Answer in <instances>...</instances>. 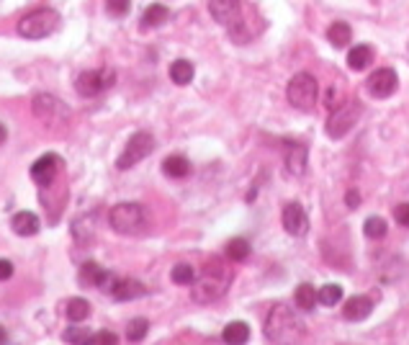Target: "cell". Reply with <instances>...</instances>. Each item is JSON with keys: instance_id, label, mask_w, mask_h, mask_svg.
I'll return each instance as SVG.
<instances>
[{"instance_id": "obj_1", "label": "cell", "mask_w": 409, "mask_h": 345, "mask_svg": "<svg viewBox=\"0 0 409 345\" xmlns=\"http://www.w3.org/2000/svg\"><path fill=\"white\" fill-rule=\"evenodd\" d=\"M265 340L268 343H299L307 335V325L304 319L293 312L289 304H273L268 312V319L263 325Z\"/></svg>"}, {"instance_id": "obj_2", "label": "cell", "mask_w": 409, "mask_h": 345, "mask_svg": "<svg viewBox=\"0 0 409 345\" xmlns=\"http://www.w3.org/2000/svg\"><path fill=\"white\" fill-rule=\"evenodd\" d=\"M229 283H232V273L219 260H209L203 265V273L196 276V281H193V301L211 304V301L221 299L227 294Z\"/></svg>"}, {"instance_id": "obj_3", "label": "cell", "mask_w": 409, "mask_h": 345, "mask_svg": "<svg viewBox=\"0 0 409 345\" xmlns=\"http://www.w3.org/2000/svg\"><path fill=\"white\" fill-rule=\"evenodd\" d=\"M109 224L118 235H139V232L147 227V211H145V206L131 204V201L116 204V206L109 211Z\"/></svg>"}, {"instance_id": "obj_4", "label": "cell", "mask_w": 409, "mask_h": 345, "mask_svg": "<svg viewBox=\"0 0 409 345\" xmlns=\"http://www.w3.org/2000/svg\"><path fill=\"white\" fill-rule=\"evenodd\" d=\"M62 19L55 8H39L26 13L24 19L19 21V34L24 39H44L52 37L57 28H60Z\"/></svg>"}, {"instance_id": "obj_5", "label": "cell", "mask_w": 409, "mask_h": 345, "mask_svg": "<svg viewBox=\"0 0 409 345\" xmlns=\"http://www.w3.org/2000/svg\"><path fill=\"white\" fill-rule=\"evenodd\" d=\"M286 96H289V103H291L293 109L311 111L314 106H317V100H319L317 78H314L311 73H296L291 80H289Z\"/></svg>"}, {"instance_id": "obj_6", "label": "cell", "mask_w": 409, "mask_h": 345, "mask_svg": "<svg viewBox=\"0 0 409 345\" xmlns=\"http://www.w3.org/2000/svg\"><path fill=\"white\" fill-rule=\"evenodd\" d=\"M358 118H361V103L358 100H343V103L332 106L327 118V136L329 139H343L358 124Z\"/></svg>"}, {"instance_id": "obj_7", "label": "cell", "mask_w": 409, "mask_h": 345, "mask_svg": "<svg viewBox=\"0 0 409 345\" xmlns=\"http://www.w3.org/2000/svg\"><path fill=\"white\" fill-rule=\"evenodd\" d=\"M98 289L111 294V299H116V301H134L147 294L145 283H139L136 278H129V276H116V273H111V271H103V278H100Z\"/></svg>"}, {"instance_id": "obj_8", "label": "cell", "mask_w": 409, "mask_h": 345, "mask_svg": "<svg viewBox=\"0 0 409 345\" xmlns=\"http://www.w3.org/2000/svg\"><path fill=\"white\" fill-rule=\"evenodd\" d=\"M31 109H34V116L46 124V127H64L67 124V118H70V109H67V103H62L60 98L55 96H49V93H39L37 98L31 100Z\"/></svg>"}, {"instance_id": "obj_9", "label": "cell", "mask_w": 409, "mask_h": 345, "mask_svg": "<svg viewBox=\"0 0 409 345\" xmlns=\"http://www.w3.org/2000/svg\"><path fill=\"white\" fill-rule=\"evenodd\" d=\"M152 152H155V136L149 134V132H134V134L127 139L124 152L118 154L116 168L118 170H129V168H134L136 163H142V160L149 157Z\"/></svg>"}, {"instance_id": "obj_10", "label": "cell", "mask_w": 409, "mask_h": 345, "mask_svg": "<svg viewBox=\"0 0 409 345\" xmlns=\"http://www.w3.org/2000/svg\"><path fill=\"white\" fill-rule=\"evenodd\" d=\"M113 82H116V73L111 67H103V70H82L75 78V91L80 93L82 98H96L103 91H109Z\"/></svg>"}, {"instance_id": "obj_11", "label": "cell", "mask_w": 409, "mask_h": 345, "mask_svg": "<svg viewBox=\"0 0 409 345\" xmlns=\"http://www.w3.org/2000/svg\"><path fill=\"white\" fill-rule=\"evenodd\" d=\"M209 13L219 26L232 28L245 19V6L242 0H209Z\"/></svg>"}, {"instance_id": "obj_12", "label": "cell", "mask_w": 409, "mask_h": 345, "mask_svg": "<svg viewBox=\"0 0 409 345\" xmlns=\"http://www.w3.org/2000/svg\"><path fill=\"white\" fill-rule=\"evenodd\" d=\"M365 88H368V93H371L373 98H389L399 88V75H397V70H391V67H379L365 80Z\"/></svg>"}, {"instance_id": "obj_13", "label": "cell", "mask_w": 409, "mask_h": 345, "mask_svg": "<svg viewBox=\"0 0 409 345\" xmlns=\"http://www.w3.org/2000/svg\"><path fill=\"white\" fill-rule=\"evenodd\" d=\"M60 170H62V160L55 152H46L31 165V181L37 183L39 188H49L57 181Z\"/></svg>"}, {"instance_id": "obj_14", "label": "cell", "mask_w": 409, "mask_h": 345, "mask_svg": "<svg viewBox=\"0 0 409 345\" xmlns=\"http://www.w3.org/2000/svg\"><path fill=\"white\" fill-rule=\"evenodd\" d=\"M283 229L293 237L307 235V229H309V217H307V211H304V206H301L299 201H291V204L283 206Z\"/></svg>"}, {"instance_id": "obj_15", "label": "cell", "mask_w": 409, "mask_h": 345, "mask_svg": "<svg viewBox=\"0 0 409 345\" xmlns=\"http://www.w3.org/2000/svg\"><path fill=\"white\" fill-rule=\"evenodd\" d=\"M283 160H286V170L299 178V175H304V172H307V147L301 145V142H293V139H289V142H286Z\"/></svg>"}, {"instance_id": "obj_16", "label": "cell", "mask_w": 409, "mask_h": 345, "mask_svg": "<svg viewBox=\"0 0 409 345\" xmlns=\"http://www.w3.org/2000/svg\"><path fill=\"white\" fill-rule=\"evenodd\" d=\"M373 312V299L365 297V294H358V297H350L343 307V317L350 319V322H361Z\"/></svg>"}, {"instance_id": "obj_17", "label": "cell", "mask_w": 409, "mask_h": 345, "mask_svg": "<svg viewBox=\"0 0 409 345\" xmlns=\"http://www.w3.org/2000/svg\"><path fill=\"white\" fill-rule=\"evenodd\" d=\"M39 227H42V222H39V217L34 211H19V214H13V219H10V229L21 237H34L39 232Z\"/></svg>"}, {"instance_id": "obj_18", "label": "cell", "mask_w": 409, "mask_h": 345, "mask_svg": "<svg viewBox=\"0 0 409 345\" xmlns=\"http://www.w3.org/2000/svg\"><path fill=\"white\" fill-rule=\"evenodd\" d=\"M163 172L167 178H188L191 175V160L185 154H167L163 160Z\"/></svg>"}, {"instance_id": "obj_19", "label": "cell", "mask_w": 409, "mask_h": 345, "mask_svg": "<svg viewBox=\"0 0 409 345\" xmlns=\"http://www.w3.org/2000/svg\"><path fill=\"white\" fill-rule=\"evenodd\" d=\"M170 16V10L165 8L163 3H152V6H147L145 13H142V19H139V26L142 31H149V28H157L163 26L165 21Z\"/></svg>"}, {"instance_id": "obj_20", "label": "cell", "mask_w": 409, "mask_h": 345, "mask_svg": "<svg viewBox=\"0 0 409 345\" xmlns=\"http://www.w3.org/2000/svg\"><path fill=\"white\" fill-rule=\"evenodd\" d=\"M221 340L229 345H242L250 340V325L242 322V319H235V322H229L224 330H221Z\"/></svg>"}, {"instance_id": "obj_21", "label": "cell", "mask_w": 409, "mask_h": 345, "mask_svg": "<svg viewBox=\"0 0 409 345\" xmlns=\"http://www.w3.org/2000/svg\"><path fill=\"white\" fill-rule=\"evenodd\" d=\"M293 301H296V307H299L301 312H311V309L319 304L317 289H314L309 281L299 283V286H296V291H293Z\"/></svg>"}, {"instance_id": "obj_22", "label": "cell", "mask_w": 409, "mask_h": 345, "mask_svg": "<svg viewBox=\"0 0 409 345\" xmlns=\"http://www.w3.org/2000/svg\"><path fill=\"white\" fill-rule=\"evenodd\" d=\"M91 301L82 299V297H75V299H70L67 304H64V317L70 319V322H85V319L91 317Z\"/></svg>"}, {"instance_id": "obj_23", "label": "cell", "mask_w": 409, "mask_h": 345, "mask_svg": "<svg viewBox=\"0 0 409 345\" xmlns=\"http://www.w3.org/2000/svg\"><path fill=\"white\" fill-rule=\"evenodd\" d=\"M327 39H329V44L332 46H337V49H345V46H350L353 28H350V24H345V21H335V24L327 28Z\"/></svg>"}, {"instance_id": "obj_24", "label": "cell", "mask_w": 409, "mask_h": 345, "mask_svg": "<svg viewBox=\"0 0 409 345\" xmlns=\"http://www.w3.org/2000/svg\"><path fill=\"white\" fill-rule=\"evenodd\" d=\"M373 60V46L368 44H355L347 52V67L350 70H365Z\"/></svg>"}, {"instance_id": "obj_25", "label": "cell", "mask_w": 409, "mask_h": 345, "mask_svg": "<svg viewBox=\"0 0 409 345\" xmlns=\"http://www.w3.org/2000/svg\"><path fill=\"white\" fill-rule=\"evenodd\" d=\"M193 75H196V70H193V62H188V60H175L170 64V80L175 85H188L193 80Z\"/></svg>"}, {"instance_id": "obj_26", "label": "cell", "mask_w": 409, "mask_h": 345, "mask_svg": "<svg viewBox=\"0 0 409 345\" xmlns=\"http://www.w3.org/2000/svg\"><path fill=\"white\" fill-rule=\"evenodd\" d=\"M250 253H253V245L247 242L245 237H232V240L227 242V258L229 260H235V263L247 260Z\"/></svg>"}, {"instance_id": "obj_27", "label": "cell", "mask_w": 409, "mask_h": 345, "mask_svg": "<svg viewBox=\"0 0 409 345\" xmlns=\"http://www.w3.org/2000/svg\"><path fill=\"white\" fill-rule=\"evenodd\" d=\"M317 297L322 307H337L343 301V286L340 283H327V286H322L317 291Z\"/></svg>"}, {"instance_id": "obj_28", "label": "cell", "mask_w": 409, "mask_h": 345, "mask_svg": "<svg viewBox=\"0 0 409 345\" xmlns=\"http://www.w3.org/2000/svg\"><path fill=\"white\" fill-rule=\"evenodd\" d=\"M100 278H103V268H100L96 260H88V263H82L80 268V286H98Z\"/></svg>"}, {"instance_id": "obj_29", "label": "cell", "mask_w": 409, "mask_h": 345, "mask_svg": "<svg viewBox=\"0 0 409 345\" xmlns=\"http://www.w3.org/2000/svg\"><path fill=\"white\" fill-rule=\"evenodd\" d=\"M170 278H173V283H178V286H193L196 271H193L191 263H175L173 271H170Z\"/></svg>"}, {"instance_id": "obj_30", "label": "cell", "mask_w": 409, "mask_h": 345, "mask_svg": "<svg viewBox=\"0 0 409 345\" xmlns=\"http://www.w3.org/2000/svg\"><path fill=\"white\" fill-rule=\"evenodd\" d=\"M149 333V322L145 317H136L127 325V340L129 343H142Z\"/></svg>"}, {"instance_id": "obj_31", "label": "cell", "mask_w": 409, "mask_h": 345, "mask_svg": "<svg viewBox=\"0 0 409 345\" xmlns=\"http://www.w3.org/2000/svg\"><path fill=\"white\" fill-rule=\"evenodd\" d=\"M363 232H365V237L381 240V237L389 232V224H386V219H381V217H368L363 224Z\"/></svg>"}, {"instance_id": "obj_32", "label": "cell", "mask_w": 409, "mask_h": 345, "mask_svg": "<svg viewBox=\"0 0 409 345\" xmlns=\"http://www.w3.org/2000/svg\"><path fill=\"white\" fill-rule=\"evenodd\" d=\"M131 10V0H106V13L111 19H124Z\"/></svg>"}, {"instance_id": "obj_33", "label": "cell", "mask_w": 409, "mask_h": 345, "mask_svg": "<svg viewBox=\"0 0 409 345\" xmlns=\"http://www.w3.org/2000/svg\"><path fill=\"white\" fill-rule=\"evenodd\" d=\"M116 343H118V335L111 333V330L93 333V335H88V340H85V345H116Z\"/></svg>"}, {"instance_id": "obj_34", "label": "cell", "mask_w": 409, "mask_h": 345, "mask_svg": "<svg viewBox=\"0 0 409 345\" xmlns=\"http://www.w3.org/2000/svg\"><path fill=\"white\" fill-rule=\"evenodd\" d=\"M88 330H82V327H67L62 333V340L64 343H80V345H85V340H88Z\"/></svg>"}, {"instance_id": "obj_35", "label": "cell", "mask_w": 409, "mask_h": 345, "mask_svg": "<svg viewBox=\"0 0 409 345\" xmlns=\"http://www.w3.org/2000/svg\"><path fill=\"white\" fill-rule=\"evenodd\" d=\"M394 222L409 229V204H399V206L394 209Z\"/></svg>"}, {"instance_id": "obj_36", "label": "cell", "mask_w": 409, "mask_h": 345, "mask_svg": "<svg viewBox=\"0 0 409 345\" xmlns=\"http://www.w3.org/2000/svg\"><path fill=\"white\" fill-rule=\"evenodd\" d=\"M10 276H13V263L6 260V258H0V281H8Z\"/></svg>"}, {"instance_id": "obj_37", "label": "cell", "mask_w": 409, "mask_h": 345, "mask_svg": "<svg viewBox=\"0 0 409 345\" xmlns=\"http://www.w3.org/2000/svg\"><path fill=\"white\" fill-rule=\"evenodd\" d=\"M345 204L350 209H358V206H361V193L355 191V188H350V191L345 193Z\"/></svg>"}, {"instance_id": "obj_38", "label": "cell", "mask_w": 409, "mask_h": 345, "mask_svg": "<svg viewBox=\"0 0 409 345\" xmlns=\"http://www.w3.org/2000/svg\"><path fill=\"white\" fill-rule=\"evenodd\" d=\"M325 103H327V109L337 106V91H335V88H329V91H327V96H325Z\"/></svg>"}, {"instance_id": "obj_39", "label": "cell", "mask_w": 409, "mask_h": 345, "mask_svg": "<svg viewBox=\"0 0 409 345\" xmlns=\"http://www.w3.org/2000/svg\"><path fill=\"white\" fill-rule=\"evenodd\" d=\"M6 139H8V129H6V127H3V124H0V145H3Z\"/></svg>"}, {"instance_id": "obj_40", "label": "cell", "mask_w": 409, "mask_h": 345, "mask_svg": "<svg viewBox=\"0 0 409 345\" xmlns=\"http://www.w3.org/2000/svg\"><path fill=\"white\" fill-rule=\"evenodd\" d=\"M8 340V333H6V327H0V343H6Z\"/></svg>"}]
</instances>
